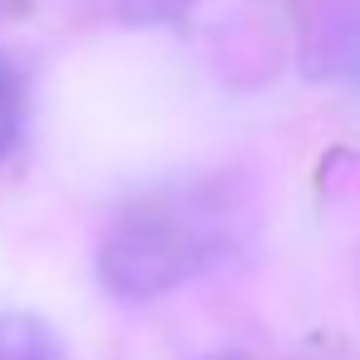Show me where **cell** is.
Wrapping results in <instances>:
<instances>
[{"label":"cell","instance_id":"obj_3","mask_svg":"<svg viewBox=\"0 0 360 360\" xmlns=\"http://www.w3.org/2000/svg\"><path fill=\"white\" fill-rule=\"evenodd\" d=\"M20 134H25V79L6 55H0V163L15 153Z\"/></svg>","mask_w":360,"mask_h":360},{"label":"cell","instance_id":"obj_2","mask_svg":"<svg viewBox=\"0 0 360 360\" xmlns=\"http://www.w3.org/2000/svg\"><path fill=\"white\" fill-rule=\"evenodd\" d=\"M0 360H65V345L50 330V321L30 311H11L0 316Z\"/></svg>","mask_w":360,"mask_h":360},{"label":"cell","instance_id":"obj_1","mask_svg":"<svg viewBox=\"0 0 360 360\" xmlns=\"http://www.w3.org/2000/svg\"><path fill=\"white\" fill-rule=\"evenodd\" d=\"M202 232L173 207H134L99 242V281L124 301H148L193 276Z\"/></svg>","mask_w":360,"mask_h":360},{"label":"cell","instance_id":"obj_4","mask_svg":"<svg viewBox=\"0 0 360 360\" xmlns=\"http://www.w3.org/2000/svg\"><path fill=\"white\" fill-rule=\"evenodd\" d=\"M212 360H247V355H212Z\"/></svg>","mask_w":360,"mask_h":360}]
</instances>
